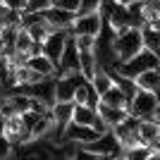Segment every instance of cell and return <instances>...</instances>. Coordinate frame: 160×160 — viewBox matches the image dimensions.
<instances>
[{"label": "cell", "mask_w": 160, "mask_h": 160, "mask_svg": "<svg viewBox=\"0 0 160 160\" xmlns=\"http://www.w3.org/2000/svg\"><path fill=\"white\" fill-rule=\"evenodd\" d=\"M127 112L139 117V120H158V112H160L158 93L155 91L136 88V93L127 100Z\"/></svg>", "instance_id": "obj_2"}, {"label": "cell", "mask_w": 160, "mask_h": 160, "mask_svg": "<svg viewBox=\"0 0 160 160\" xmlns=\"http://www.w3.org/2000/svg\"><path fill=\"white\" fill-rule=\"evenodd\" d=\"M55 7H62L67 12H77V7H79V0H53Z\"/></svg>", "instance_id": "obj_23"}, {"label": "cell", "mask_w": 160, "mask_h": 160, "mask_svg": "<svg viewBox=\"0 0 160 160\" xmlns=\"http://www.w3.org/2000/svg\"><path fill=\"white\" fill-rule=\"evenodd\" d=\"M117 5H122V7H127V5H132V2H136V0H115Z\"/></svg>", "instance_id": "obj_24"}, {"label": "cell", "mask_w": 160, "mask_h": 160, "mask_svg": "<svg viewBox=\"0 0 160 160\" xmlns=\"http://www.w3.org/2000/svg\"><path fill=\"white\" fill-rule=\"evenodd\" d=\"M72 100H74V103H84V105L96 108V105H98V93H96V88L91 86V81L86 79V81H81L79 86L74 88Z\"/></svg>", "instance_id": "obj_14"}, {"label": "cell", "mask_w": 160, "mask_h": 160, "mask_svg": "<svg viewBox=\"0 0 160 160\" xmlns=\"http://www.w3.org/2000/svg\"><path fill=\"white\" fill-rule=\"evenodd\" d=\"M100 29H103V17L100 12H91V14H74L72 24L67 31L72 33V36H98Z\"/></svg>", "instance_id": "obj_5"}, {"label": "cell", "mask_w": 160, "mask_h": 160, "mask_svg": "<svg viewBox=\"0 0 160 160\" xmlns=\"http://www.w3.org/2000/svg\"><path fill=\"white\" fill-rule=\"evenodd\" d=\"M98 60H96V53L93 50H88V53H79V72L86 77V79H91L93 77V72L98 69Z\"/></svg>", "instance_id": "obj_18"}, {"label": "cell", "mask_w": 160, "mask_h": 160, "mask_svg": "<svg viewBox=\"0 0 160 160\" xmlns=\"http://www.w3.org/2000/svg\"><path fill=\"white\" fill-rule=\"evenodd\" d=\"M27 65L31 67L36 74H41V77H55V74H58V67H55V62L50 60V58H46L43 53L29 55V58H27Z\"/></svg>", "instance_id": "obj_11"}, {"label": "cell", "mask_w": 160, "mask_h": 160, "mask_svg": "<svg viewBox=\"0 0 160 160\" xmlns=\"http://www.w3.org/2000/svg\"><path fill=\"white\" fill-rule=\"evenodd\" d=\"M24 29L29 31L31 41H36V43H41V41L46 38L48 33L53 31V27H50L46 19H38V22H31V24H24Z\"/></svg>", "instance_id": "obj_17"}, {"label": "cell", "mask_w": 160, "mask_h": 160, "mask_svg": "<svg viewBox=\"0 0 160 160\" xmlns=\"http://www.w3.org/2000/svg\"><path fill=\"white\" fill-rule=\"evenodd\" d=\"M158 65H160V55L153 53V50L141 48L136 55H132V58H127V60H122V62H115L110 69H115L117 74H124L129 79H134L136 74L146 72V69H153V67H158Z\"/></svg>", "instance_id": "obj_1"}, {"label": "cell", "mask_w": 160, "mask_h": 160, "mask_svg": "<svg viewBox=\"0 0 160 160\" xmlns=\"http://www.w3.org/2000/svg\"><path fill=\"white\" fill-rule=\"evenodd\" d=\"M100 2L103 0H79V7L74 14H91V12H98L100 10Z\"/></svg>", "instance_id": "obj_21"}, {"label": "cell", "mask_w": 160, "mask_h": 160, "mask_svg": "<svg viewBox=\"0 0 160 160\" xmlns=\"http://www.w3.org/2000/svg\"><path fill=\"white\" fill-rule=\"evenodd\" d=\"M74 38V46H77V50L79 53H88V50H93L96 48V36H72Z\"/></svg>", "instance_id": "obj_20"}, {"label": "cell", "mask_w": 160, "mask_h": 160, "mask_svg": "<svg viewBox=\"0 0 160 160\" xmlns=\"http://www.w3.org/2000/svg\"><path fill=\"white\" fill-rule=\"evenodd\" d=\"M96 112H98V117L103 122H105L108 127H115V124H120L124 117H127V108H115V105H105V103H100L96 105Z\"/></svg>", "instance_id": "obj_10"}, {"label": "cell", "mask_w": 160, "mask_h": 160, "mask_svg": "<svg viewBox=\"0 0 160 160\" xmlns=\"http://www.w3.org/2000/svg\"><path fill=\"white\" fill-rule=\"evenodd\" d=\"M31 46H33V41H31V36H29V31H27L24 27H19V29H17V33H14L12 50H17V53H27V55H29Z\"/></svg>", "instance_id": "obj_19"}, {"label": "cell", "mask_w": 160, "mask_h": 160, "mask_svg": "<svg viewBox=\"0 0 160 160\" xmlns=\"http://www.w3.org/2000/svg\"><path fill=\"white\" fill-rule=\"evenodd\" d=\"M72 110H74V100H53L50 103V117L58 124V136H60V129L72 120Z\"/></svg>", "instance_id": "obj_8"}, {"label": "cell", "mask_w": 160, "mask_h": 160, "mask_svg": "<svg viewBox=\"0 0 160 160\" xmlns=\"http://www.w3.org/2000/svg\"><path fill=\"white\" fill-rule=\"evenodd\" d=\"M77 72H79V50L74 46L72 33H69L67 41H65V48H62V53H60V60H58V74H55V77L77 74Z\"/></svg>", "instance_id": "obj_6"}, {"label": "cell", "mask_w": 160, "mask_h": 160, "mask_svg": "<svg viewBox=\"0 0 160 160\" xmlns=\"http://www.w3.org/2000/svg\"><path fill=\"white\" fill-rule=\"evenodd\" d=\"M134 84H136V88H143V91H155V93H158V86H160L158 67H153V69H146V72L136 74V77H134Z\"/></svg>", "instance_id": "obj_15"}, {"label": "cell", "mask_w": 160, "mask_h": 160, "mask_svg": "<svg viewBox=\"0 0 160 160\" xmlns=\"http://www.w3.org/2000/svg\"><path fill=\"white\" fill-rule=\"evenodd\" d=\"M139 139L141 143H158L160 141V122L158 120H139Z\"/></svg>", "instance_id": "obj_13"}, {"label": "cell", "mask_w": 160, "mask_h": 160, "mask_svg": "<svg viewBox=\"0 0 160 160\" xmlns=\"http://www.w3.org/2000/svg\"><path fill=\"white\" fill-rule=\"evenodd\" d=\"M43 19H46L53 29H69V24H72V19H74V12H67L62 7L50 5V7L43 10Z\"/></svg>", "instance_id": "obj_9"}, {"label": "cell", "mask_w": 160, "mask_h": 160, "mask_svg": "<svg viewBox=\"0 0 160 160\" xmlns=\"http://www.w3.org/2000/svg\"><path fill=\"white\" fill-rule=\"evenodd\" d=\"M2 55H5V50H0V60H2Z\"/></svg>", "instance_id": "obj_25"}, {"label": "cell", "mask_w": 160, "mask_h": 160, "mask_svg": "<svg viewBox=\"0 0 160 160\" xmlns=\"http://www.w3.org/2000/svg\"><path fill=\"white\" fill-rule=\"evenodd\" d=\"M67 36H69L67 29H53L46 38L41 41V53L46 55V58H50L55 62V67H58V60H60V53H62V48H65Z\"/></svg>", "instance_id": "obj_7"}, {"label": "cell", "mask_w": 160, "mask_h": 160, "mask_svg": "<svg viewBox=\"0 0 160 160\" xmlns=\"http://www.w3.org/2000/svg\"><path fill=\"white\" fill-rule=\"evenodd\" d=\"M141 48H143L141 46V31L136 27H129L124 33H117L110 41V50L115 55V62H122L132 55H136Z\"/></svg>", "instance_id": "obj_3"}, {"label": "cell", "mask_w": 160, "mask_h": 160, "mask_svg": "<svg viewBox=\"0 0 160 160\" xmlns=\"http://www.w3.org/2000/svg\"><path fill=\"white\" fill-rule=\"evenodd\" d=\"M141 46L160 55V27L158 24H141Z\"/></svg>", "instance_id": "obj_12"}, {"label": "cell", "mask_w": 160, "mask_h": 160, "mask_svg": "<svg viewBox=\"0 0 160 160\" xmlns=\"http://www.w3.org/2000/svg\"><path fill=\"white\" fill-rule=\"evenodd\" d=\"M81 151H88V153H93L98 160L103 158H122V148L117 143V139L112 136V132L108 129V132L98 134L93 141H86V143H81Z\"/></svg>", "instance_id": "obj_4"}, {"label": "cell", "mask_w": 160, "mask_h": 160, "mask_svg": "<svg viewBox=\"0 0 160 160\" xmlns=\"http://www.w3.org/2000/svg\"><path fill=\"white\" fill-rule=\"evenodd\" d=\"M53 5V0H27V5L22 12H36V10H46Z\"/></svg>", "instance_id": "obj_22"}, {"label": "cell", "mask_w": 160, "mask_h": 160, "mask_svg": "<svg viewBox=\"0 0 160 160\" xmlns=\"http://www.w3.org/2000/svg\"><path fill=\"white\" fill-rule=\"evenodd\" d=\"M98 100L100 103H105V105H115V108H127V98H124V93H122L120 88L115 86H110V88H105L103 93L98 96Z\"/></svg>", "instance_id": "obj_16"}, {"label": "cell", "mask_w": 160, "mask_h": 160, "mask_svg": "<svg viewBox=\"0 0 160 160\" xmlns=\"http://www.w3.org/2000/svg\"><path fill=\"white\" fill-rule=\"evenodd\" d=\"M0 27H2V24H0Z\"/></svg>", "instance_id": "obj_26"}]
</instances>
